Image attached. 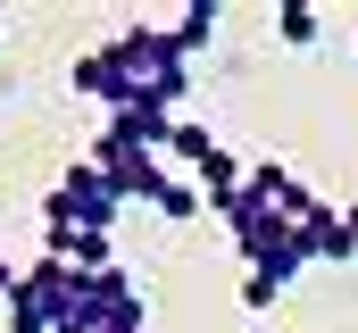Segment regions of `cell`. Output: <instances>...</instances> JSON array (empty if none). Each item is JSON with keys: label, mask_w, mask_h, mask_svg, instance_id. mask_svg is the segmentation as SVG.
Masks as SVG:
<instances>
[{"label": "cell", "mask_w": 358, "mask_h": 333, "mask_svg": "<svg viewBox=\"0 0 358 333\" xmlns=\"http://www.w3.org/2000/svg\"><path fill=\"white\" fill-rule=\"evenodd\" d=\"M67 83L92 92V100H108V108H167L176 117V100L192 92V59L176 50L167 25H117L100 50L76 59Z\"/></svg>", "instance_id": "1"}, {"label": "cell", "mask_w": 358, "mask_h": 333, "mask_svg": "<svg viewBox=\"0 0 358 333\" xmlns=\"http://www.w3.org/2000/svg\"><path fill=\"white\" fill-rule=\"evenodd\" d=\"M117 208H125V200H117V183H108V175H100L92 159H76L67 175H59V192L42 200V225H76V234H108V225H117Z\"/></svg>", "instance_id": "2"}, {"label": "cell", "mask_w": 358, "mask_h": 333, "mask_svg": "<svg viewBox=\"0 0 358 333\" xmlns=\"http://www.w3.org/2000/svg\"><path fill=\"white\" fill-rule=\"evenodd\" d=\"M67 292H76V267L67 258H34L17 275V292H8V333H59Z\"/></svg>", "instance_id": "3"}, {"label": "cell", "mask_w": 358, "mask_h": 333, "mask_svg": "<svg viewBox=\"0 0 358 333\" xmlns=\"http://www.w3.org/2000/svg\"><path fill=\"white\" fill-rule=\"evenodd\" d=\"M217 17H225L217 0H192V8H176V25H167V34H176V50H183V59H200V50L217 42Z\"/></svg>", "instance_id": "4"}, {"label": "cell", "mask_w": 358, "mask_h": 333, "mask_svg": "<svg viewBox=\"0 0 358 333\" xmlns=\"http://www.w3.org/2000/svg\"><path fill=\"white\" fill-rule=\"evenodd\" d=\"M275 34H283L292 50H308V42L325 34V8H308V0H283V8H275Z\"/></svg>", "instance_id": "5"}, {"label": "cell", "mask_w": 358, "mask_h": 333, "mask_svg": "<svg viewBox=\"0 0 358 333\" xmlns=\"http://www.w3.org/2000/svg\"><path fill=\"white\" fill-rule=\"evenodd\" d=\"M150 208H159V217H167V225H192V217H200V192H192V183H176V175H167V183H159V200H150Z\"/></svg>", "instance_id": "6"}, {"label": "cell", "mask_w": 358, "mask_h": 333, "mask_svg": "<svg viewBox=\"0 0 358 333\" xmlns=\"http://www.w3.org/2000/svg\"><path fill=\"white\" fill-rule=\"evenodd\" d=\"M100 333H150V317H108Z\"/></svg>", "instance_id": "7"}, {"label": "cell", "mask_w": 358, "mask_h": 333, "mask_svg": "<svg viewBox=\"0 0 358 333\" xmlns=\"http://www.w3.org/2000/svg\"><path fill=\"white\" fill-rule=\"evenodd\" d=\"M17 275H25V267H8V250H0V300L17 292Z\"/></svg>", "instance_id": "8"}]
</instances>
